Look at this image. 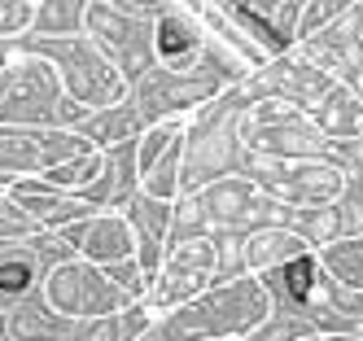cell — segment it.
Wrapping results in <instances>:
<instances>
[{
	"instance_id": "6da1fadb",
	"label": "cell",
	"mask_w": 363,
	"mask_h": 341,
	"mask_svg": "<svg viewBox=\"0 0 363 341\" xmlns=\"http://www.w3.org/2000/svg\"><path fill=\"white\" fill-rule=\"evenodd\" d=\"M284 276H289V294L294 298H306L311 294V276H315V262L298 258V262H289V272H284Z\"/></svg>"
},
{
	"instance_id": "7a4b0ae2",
	"label": "cell",
	"mask_w": 363,
	"mask_h": 341,
	"mask_svg": "<svg viewBox=\"0 0 363 341\" xmlns=\"http://www.w3.org/2000/svg\"><path fill=\"white\" fill-rule=\"evenodd\" d=\"M31 284V267L27 262H5L0 267V289H9V294H18V289Z\"/></svg>"
},
{
	"instance_id": "3957f363",
	"label": "cell",
	"mask_w": 363,
	"mask_h": 341,
	"mask_svg": "<svg viewBox=\"0 0 363 341\" xmlns=\"http://www.w3.org/2000/svg\"><path fill=\"white\" fill-rule=\"evenodd\" d=\"M158 44H162V52H167V57H175L179 48H189V35L179 31L175 22H167V26H162V35H158Z\"/></svg>"
}]
</instances>
